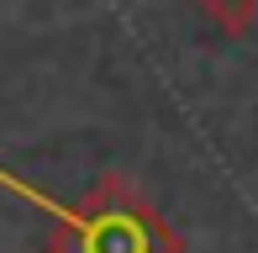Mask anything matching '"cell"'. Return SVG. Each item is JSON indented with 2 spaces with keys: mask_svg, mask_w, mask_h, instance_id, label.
<instances>
[{
  "mask_svg": "<svg viewBox=\"0 0 258 253\" xmlns=\"http://www.w3.org/2000/svg\"><path fill=\"white\" fill-rule=\"evenodd\" d=\"M0 190L21 195V201L42 206L53 216L48 253H179V237L163 227V216L121 174H105L79 206L48 201L42 190H32L11 169H0Z\"/></svg>",
  "mask_w": 258,
  "mask_h": 253,
  "instance_id": "6da1fadb",
  "label": "cell"
},
{
  "mask_svg": "<svg viewBox=\"0 0 258 253\" xmlns=\"http://www.w3.org/2000/svg\"><path fill=\"white\" fill-rule=\"evenodd\" d=\"M201 21L216 37H248L258 27V0H201Z\"/></svg>",
  "mask_w": 258,
  "mask_h": 253,
  "instance_id": "7a4b0ae2",
  "label": "cell"
}]
</instances>
